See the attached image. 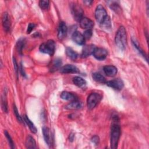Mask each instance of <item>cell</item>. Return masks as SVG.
I'll list each match as a JSON object with an SVG mask.
<instances>
[{
    "mask_svg": "<svg viewBox=\"0 0 149 149\" xmlns=\"http://www.w3.org/2000/svg\"><path fill=\"white\" fill-rule=\"evenodd\" d=\"M113 121L111 129V148L115 149L118 147L119 140L120 136V127L118 123L117 117L113 118Z\"/></svg>",
    "mask_w": 149,
    "mask_h": 149,
    "instance_id": "1",
    "label": "cell"
},
{
    "mask_svg": "<svg viewBox=\"0 0 149 149\" xmlns=\"http://www.w3.org/2000/svg\"><path fill=\"white\" fill-rule=\"evenodd\" d=\"M115 41L116 46L121 50H124L127 45L126 31L123 26H120L116 33Z\"/></svg>",
    "mask_w": 149,
    "mask_h": 149,
    "instance_id": "2",
    "label": "cell"
},
{
    "mask_svg": "<svg viewBox=\"0 0 149 149\" xmlns=\"http://www.w3.org/2000/svg\"><path fill=\"white\" fill-rule=\"evenodd\" d=\"M40 51L44 54L52 55L55 50V42L52 40H48L46 42L42 43L39 48Z\"/></svg>",
    "mask_w": 149,
    "mask_h": 149,
    "instance_id": "3",
    "label": "cell"
},
{
    "mask_svg": "<svg viewBox=\"0 0 149 149\" xmlns=\"http://www.w3.org/2000/svg\"><path fill=\"white\" fill-rule=\"evenodd\" d=\"M102 99V96L97 93H91L87 98V107L89 109H93L100 102Z\"/></svg>",
    "mask_w": 149,
    "mask_h": 149,
    "instance_id": "4",
    "label": "cell"
},
{
    "mask_svg": "<svg viewBox=\"0 0 149 149\" xmlns=\"http://www.w3.org/2000/svg\"><path fill=\"white\" fill-rule=\"evenodd\" d=\"M108 16L107 12L101 5H98L95 10V17L96 20L100 23V24L102 23V22L106 19Z\"/></svg>",
    "mask_w": 149,
    "mask_h": 149,
    "instance_id": "5",
    "label": "cell"
},
{
    "mask_svg": "<svg viewBox=\"0 0 149 149\" xmlns=\"http://www.w3.org/2000/svg\"><path fill=\"white\" fill-rule=\"evenodd\" d=\"M71 11L74 19L77 21H80L83 17V10L80 6L77 3H73L71 5Z\"/></svg>",
    "mask_w": 149,
    "mask_h": 149,
    "instance_id": "6",
    "label": "cell"
},
{
    "mask_svg": "<svg viewBox=\"0 0 149 149\" xmlns=\"http://www.w3.org/2000/svg\"><path fill=\"white\" fill-rule=\"evenodd\" d=\"M42 130L43 137L46 144L49 148L52 147L53 136H52V132H51V130L48 127L44 126L42 127Z\"/></svg>",
    "mask_w": 149,
    "mask_h": 149,
    "instance_id": "7",
    "label": "cell"
},
{
    "mask_svg": "<svg viewBox=\"0 0 149 149\" xmlns=\"http://www.w3.org/2000/svg\"><path fill=\"white\" fill-rule=\"evenodd\" d=\"M93 55L94 57L99 61H102L105 59L108 55L107 51L102 48H95Z\"/></svg>",
    "mask_w": 149,
    "mask_h": 149,
    "instance_id": "8",
    "label": "cell"
},
{
    "mask_svg": "<svg viewBox=\"0 0 149 149\" xmlns=\"http://www.w3.org/2000/svg\"><path fill=\"white\" fill-rule=\"evenodd\" d=\"M106 84L108 86L117 90H122L124 86L123 81L119 79H113L108 81H106Z\"/></svg>",
    "mask_w": 149,
    "mask_h": 149,
    "instance_id": "9",
    "label": "cell"
},
{
    "mask_svg": "<svg viewBox=\"0 0 149 149\" xmlns=\"http://www.w3.org/2000/svg\"><path fill=\"white\" fill-rule=\"evenodd\" d=\"M60 72L62 73H77L79 72V69L74 65L67 64L60 68Z\"/></svg>",
    "mask_w": 149,
    "mask_h": 149,
    "instance_id": "10",
    "label": "cell"
},
{
    "mask_svg": "<svg viewBox=\"0 0 149 149\" xmlns=\"http://www.w3.org/2000/svg\"><path fill=\"white\" fill-rule=\"evenodd\" d=\"M68 31L67 26L64 22H61L59 23L58 30V38L60 40H63L66 36Z\"/></svg>",
    "mask_w": 149,
    "mask_h": 149,
    "instance_id": "11",
    "label": "cell"
},
{
    "mask_svg": "<svg viewBox=\"0 0 149 149\" xmlns=\"http://www.w3.org/2000/svg\"><path fill=\"white\" fill-rule=\"evenodd\" d=\"M2 23L4 30L6 32H8L10 29L11 21L10 17L7 12L3 13L2 16Z\"/></svg>",
    "mask_w": 149,
    "mask_h": 149,
    "instance_id": "12",
    "label": "cell"
},
{
    "mask_svg": "<svg viewBox=\"0 0 149 149\" xmlns=\"http://www.w3.org/2000/svg\"><path fill=\"white\" fill-rule=\"evenodd\" d=\"M80 26L83 29H91V28L94 26V23L93 20L90 19L89 18L83 17L80 21Z\"/></svg>",
    "mask_w": 149,
    "mask_h": 149,
    "instance_id": "13",
    "label": "cell"
},
{
    "mask_svg": "<svg viewBox=\"0 0 149 149\" xmlns=\"http://www.w3.org/2000/svg\"><path fill=\"white\" fill-rule=\"evenodd\" d=\"M72 39L74 42L79 45H83L85 42V38L80 32L78 31H76L73 32L72 34Z\"/></svg>",
    "mask_w": 149,
    "mask_h": 149,
    "instance_id": "14",
    "label": "cell"
},
{
    "mask_svg": "<svg viewBox=\"0 0 149 149\" xmlns=\"http://www.w3.org/2000/svg\"><path fill=\"white\" fill-rule=\"evenodd\" d=\"M96 47L92 44H89V45H84L83 48L82 52H81V57L82 58H86L88 56H90L91 54H93L95 48Z\"/></svg>",
    "mask_w": 149,
    "mask_h": 149,
    "instance_id": "15",
    "label": "cell"
},
{
    "mask_svg": "<svg viewBox=\"0 0 149 149\" xmlns=\"http://www.w3.org/2000/svg\"><path fill=\"white\" fill-rule=\"evenodd\" d=\"M103 70L105 74L109 77L115 76L117 72V68L113 65H106L103 68Z\"/></svg>",
    "mask_w": 149,
    "mask_h": 149,
    "instance_id": "16",
    "label": "cell"
},
{
    "mask_svg": "<svg viewBox=\"0 0 149 149\" xmlns=\"http://www.w3.org/2000/svg\"><path fill=\"white\" fill-rule=\"evenodd\" d=\"M25 146L27 148H36V143L34 139L30 135H28L26 139Z\"/></svg>",
    "mask_w": 149,
    "mask_h": 149,
    "instance_id": "17",
    "label": "cell"
},
{
    "mask_svg": "<svg viewBox=\"0 0 149 149\" xmlns=\"http://www.w3.org/2000/svg\"><path fill=\"white\" fill-rule=\"evenodd\" d=\"M61 98L63 100H67V101H71L77 100L76 95L68 91L62 92V93L61 94Z\"/></svg>",
    "mask_w": 149,
    "mask_h": 149,
    "instance_id": "18",
    "label": "cell"
},
{
    "mask_svg": "<svg viewBox=\"0 0 149 149\" xmlns=\"http://www.w3.org/2000/svg\"><path fill=\"white\" fill-rule=\"evenodd\" d=\"M82 107V104L81 102L77 100L72 101L71 102L69 103L65 106V108L67 109H79Z\"/></svg>",
    "mask_w": 149,
    "mask_h": 149,
    "instance_id": "19",
    "label": "cell"
},
{
    "mask_svg": "<svg viewBox=\"0 0 149 149\" xmlns=\"http://www.w3.org/2000/svg\"><path fill=\"white\" fill-rule=\"evenodd\" d=\"M73 83L80 88H84L86 86V81L83 78L79 76H76L73 79Z\"/></svg>",
    "mask_w": 149,
    "mask_h": 149,
    "instance_id": "20",
    "label": "cell"
},
{
    "mask_svg": "<svg viewBox=\"0 0 149 149\" xmlns=\"http://www.w3.org/2000/svg\"><path fill=\"white\" fill-rule=\"evenodd\" d=\"M23 119L24 120V122L27 125V126H29L30 130H31V132L33 133H36L37 132V128L35 126V125H34V123L31 121V120L28 118V116L26 115H23Z\"/></svg>",
    "mask_w": 149,
    "mask_h": 149,
    "instance_id": "21",
    "label": "cell"
},
{
    "mask_svg": "<svg viewBox=\"0 0 149 149\" xmlns=\"http://www.w3.org/2000/svg\"><path fill=\"white\" fill-rule=\"evenodd\" d=\"M132 43L134 45V47L137 49V50L138 51V52H139V54L142 55L144 58L146 59V61H148V59H147V56L146 54V53L144 52V51H143V50L141 48L140 46L139 45L138 42L137 41V40L136 39H132Z\"/></svg>",
    "mask_w": 149,
    "mask_h": 149,
    "instance_id": "22",
    "label": "cell"
},
{
    "mask_svg": "<svg viewBox=\"0 0 149 149\" xmlns=\"http://www.w3.org/2000/svg\"><path fill=\"white\" fill-rule=\"evenodd\" d=\"M66 54L69 58L72 60H76L78 56V54L72 48L69 47L66 49Z\"/></svg>",
    "mask_w": 149,
    "mask_h": 149,
    "instance_id": "23",
    "label": "cell"
},
{
    "mask_svg": "<svg viewBox=\"0 0 149 149\" xmlns=\"http://www.w3.org/2000/svg\"><path fill=\"white\" fill-rule=\"evenodd\" d=\"M92 77L94 79V80H95L97 82L101 83H106L105 78L102 74H101L99 73H93Z\"/></svg>",
    "mask_w": 149,
    "mask_h": 149,
    "instance_id": "24",
    "label": "cell"
},
{
    "mask_svg": "<svg viewBox=\"0 0 149 149\" xmlns=\"http://www.w3.org/2000/svg\"><path fill=\"white\" fill-rule=\"evenodd\" d=\"M1 105H2V109L5 112H8V104H7V100H6V93L5 92L2 95L1 98Z\"/></svg>",
    "mask_w": 149,
    "mask_h": 149,
    "instance_id": "25",
    "label": "cell"
},
{
    "mask_svg": "<svg viewBox=\"0 0 149 149\" xmlns=\"http://www.w3.org/2000/svg\"><path fill=\"white\" fill-rule=\"evenodd\" d=\"M100 26L102 28L106 29H109L111 28V20L109 16H107L106 19L100 24Z\"/></svg>",
    "mask_w": 149,
    "mask_h": 149,
    "instance_id": "26",
    "label": "cell"
},
{
    "mask_svg": "<svg viewBox=\"0 0 149 149\" xmlns=\"http://www.w3.org/2000/svg\"><path fill=\"white\" fill-rule=\"evenodd\" d=\"M24 44H25V39L24 38H21L17 41V45H16V46H17L16 48H17V49L19 53L22 54L23 48L24 46Z\"/></svg>",
    "mask_w": 149,
    "mask_h": 149,
    "instance_id": "27",
    "label": "cell"
},
{
    "mask_svg": "<svg viewBox=\"0 0 149 149\" xmlns=\"http://www.w3.org/2000/svg\"><path fill=\"white\" fill-rule=\"evenodd\" d=\"M61 65H62L61 59H55L52 62L51 70H55L57 69H58L61 66Z\"/></svg>",
    "mask_w": 149,
    "mask_h": 149,
    "instance_id": "28",
    "label": "cell"
},
{
    "mask_svg": "<svg viewBox=\"0 0 149 149\" xmlns=\"http://www.w3.org/2000/svg\"><path fill=\"white\" fill-rule=\"evenodd\" d=\"M49 2L47 0H41L39 1V6L43 10L47 9L49 7Z\"/></svg>",
    "mask_w": 149,
    "mask_h": 149,
    "instance_id": "29",
    "label": "cell"
},
{
    "mask_svg": "<svg viewBox=\"0 0 149 149\" xmlns=\"http://www.w3.org/2000/svg\"><path fill=\"white\" fill-rule=\"evenodd\" d=\"M4 134H5V137L8 139V143H9L10 146V148H15V144H14L13 141L12 137H10V134L8 133V132L6 130L4 131Z\"/></svg>",
    "mask_w": 149,
    "mask_h": 149,
    "instance_id": "30",
    "label": "cell"
},
{
    "mask_svg": "<svg viewBox=\"0 0 149 149\" xmlns=\"http://www.w3.org/2000/svg\"><path fill=\"white\" fill-rule=\"evenodd\" d=\"M13 112H14V113H15V115L17 120L19 122H20V123H23L24 122V121H23L24 120L22 118V117H21L20 116V115L19 113V112H18V110H17V108H16V105L15 104L13 105Z\"/></svg>",
    "mask_w": 149,
    "mask_h": 149,
    "instance_id": "31",
    "label": "cell"
},
{
    "mask_svg": "<svg viewBox=\"0 0 149 149\" xmlns=\"http://www.w3.org/2000/svg\"><path fill=\"white\" fill-rule=\"evenodd\" d=\"M92 35H93V33H92L91 29L86 30L83 33V36L85 40H89L91 37Z\"/></svg>",
    "mask_w": 149,
    "mask_h": 149,
    "instance_id": "32",
    "label": "cell"
},
{
    "mask_svg": "<svg viewBox=\"0 0 149 149\" xmlns=\"http://www.w3.org/2000/svg\"><path fill=\"white\" fill-rule=\"evenodd\" d=\"M111 9H112V10H115L116 12H118V10H120V8L119 5L117 4V3H115H115H112L111 4Z\"/></svg>",
    "mask_w": 149,
    "mask_h": 149,
    "instance_id": "33",
    "label": "cell"
},
{
    "mask_svg": "<svg viewBox=\"0 0 149 149\" xmlns=\"http://www.w3.org/2000/svg\"><path fill=\"white\" fill-rule=\"evenodd\" d=\"M35 27H36V24L34 23H29V24L27 27V34L30 33L33 31V30L34 29Z\"/></svg>",
    "mask_w": 149,
    "mask_h": 149,
    "instance_id": "34",
    "label": "cell"
},
{
    "mask_svg": "<svg viewBox=\"0 0 149 149\" xmlns=\"http://www.w3.org/2000/svg\"><path fill=\"white\" fill-rule=\"evenodd\" d=\"M91 141H93V143H94L95 145L98 144L99 143V137L97 136H94L92 139H91Z\"/></svg>",
    "mask_w": 149,
    "mask_h": 149,
    "instance_id": "35",
    "label": "cell"
},
{
    "mask_svg": "<svg viewBox=\"0 0 149 149\" xmlns=\"http://www.w3.org/2000/svg\"><path fill=\"white\" fill-rule=\"evenodd\" d=\"M13 63H14V67H15V72L17 75L18 74V70H19V67L17 65V63L15 60V59L13 58Z\"/></svg>",
    "mask_w": 149,
    "mask_h": 149,
    "instance_id": "36",
    "label": "cell"
},
{
    "mask_svg": "<svg viewBox=\"0 0 149 149\" xmlns=\"http://www.w3.org/2000/svg\"><path fill=\"white\" fill-rule=\"evenodd\" d=\"M93 1H84L83 2L86 5H90L93 3Z\"/></svg>",
    "mask_w": 149,
    "mask_h": 149,
    "instance_id": "37",
    "label": "cell"
}]
</instances>
